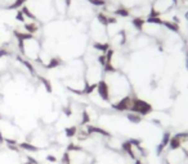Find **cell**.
<instances>
[{
  "instance_id": "obj_1",
  "label": "cell",
  "mask_w": 188,
  "mask_h": 164,
  "mask_svg": "<svg viewBox=\"0 0 188 164\" xmlns=\"http://www.w3.org/2000/svg\"><path fill=\"white\" fill-rule=\"evenodd\" d=\"M128 119H129L132 123H139L142 120V116L137 114V113H129L128 114Z\"/></svg>"
},
{
  "instance_id": "obj_2",
  "label": "cell",
  "mask_w": 188,
  "mask_h": 164,
  "mask_svg": "<svg viewBox=\"0 0 188 164\" xmlns=\"http://www.w3.org/2000/svg\"><path fill=\"white\" fill-rule=\"evenodd\" d=\"M47 160H48V162H52V163H56V162H57V158L54 157V155H48Z\"/></svg>"
}]
</instances>
